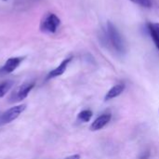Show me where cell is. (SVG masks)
Returning a JSON list of instances; mask_svg holds the SVG:
<instances>
[{"mask_svg":"<svg viewBox=\"0 0 159 159\" xmlns=\"http://www.w3.org/2000/svg\"><path fill=\"white\" fill-rule=\"evenodd\" d=\"M3 1H7V0H3Z\"/></svg>","mask_w":159,"mask_h":159,"instance_id":"15","label":"cell"},{"mask_svg":"<svg viewBox=\"0 0 159 159\" xmlns=\"http://www.w3.org/2000/svg\"><path fill=\"white\" fill-rule=\"evenodd\" d=\"M148 29H149V32H150V35H151V37H152V39H153L156 47H157V48L158 49L159 51V35L157 34V33L149 25H148Z\"/></svg>","mask_w":159,"mask_h":159,"instance_id":"12","label":"cell"},{"mask_svg":"<svg viewBox=\"0 0 159 159\" xmlns=\"http://www.w3.org/2000/svg\"><path fill=\"white\" fill-rule=\"evenodd\" d=\"M148 25L159 35V23H148Z\"/></svg>","mask_w":159,"mask_h":159,"instance_id":"13","label":"cell"},{"mask_svg":"<svg viewBox=\"0 0 159 159\" xmlns=\"http://www.w3.org/2000/svg\"><path fill=\"white\" fill-rule=\"evenodd\" d=\"M112 116L111 114H103L102 116H100L99 117H97L91 124L90 126V130L92 131H97L102 129V128H104L111 120Z\"/></svg>","mask_w":159,"mask_h":159,"instance_id":"7","label":"cell"},{"mask_svg":"<svg viewBox=\"0 0 159 159\" xmlns=\"http://www.w3.org/2000/svg\"><path fill=\"white\" fill-rule=\"evenodd\" d=\"M124 89H125L124 84H118V85L114 86L105 95V98H104L105 101H109V100H112V99L118 97L124 91Z\"/></svg>","mask_w":159,"mask_h":159,"instance_id":"8","label":"cell"},{"mask_svg":"<svg viewBox=\"0 0 159 159\" xmlns=\"http://www.w3.org/2000/svg\"><path fill=\"white\" fill-rule=\"evenodd\" d=\"M12 86H13V81L11 80H7L0 83V98L4 97L8 92Z\"/></svg>","mask_w":159,"mask_h":159,"instance_id":"9","label":"cell"},{"mask_svg":"<svg viewBox=\"0 0 159 159\" xmlns=\"http://www.w3.org/2000/svg\"><path fill=\"white\" fill-rule=\"evenodd\" d=\"M72 60H73V57H72V56H71V57H68V58H66V59H64V60L60 63L59 66H57L55 69L51 70V71L48 74L46 80H49V79H51V78H55V77H58V76L63 75L64 72H65L66 69H67V66H68L69 63L72 61Z\"/></svg>","mask_w":159,"mask_h":159,"instance_id":"6","label":"cell"},{"mask_svg":"<svg viewBox=\"0 0 159 159\" xmlns=\"http://www.w3.org/2000/svg\"><path fill=\"white\" fill-rule=\"evenodd\" d=\"M107 35H108V39L111 45L116 50V52L122 54L126 51V47H125L123 37L121 36L116 27L111 21L107 22Z\"/></svg>","mask_w":159,"mask_h":159,"instance_id":"1","label":"cell"},{"mask_svg":"<svg viewBox=\"0 0 159 159\" xmlns=\"http://www.w3.org/2000/svg\"><path fill=\"white\" fill-rule=\"evenodd\" d=\"M34 82H26L23 83L21 86L18 87L14 91L11 93V95L8 98V102L14 103V102H19L22 100H24L30 91L34 89Z\"/></svg>","mask_w":159,"mask_h":159,"instance_id":"3","label":"cell"},{"mask_svg":"<svg viewBox=\"0 0 159 159\" xmlns=\"http://www.w3.org/2000/svg\"><path fill=\"white\" fill-rule=\"evenodd\" d=\"M132 3L139 5L143 7H146V8H150L152 7V1L151 0H129Z\"/></svg>","mask_w":159,"mask_h":159,"instance_id":"11","label":"cell"},{"mask_svg":"<svg viewBox=\"0 0 159 159\" xmlns=\"http://www.w3.org/2000/svg\"><path fill=\"white\" fill-rule=\"evenodd\" d=\"M92 117V112L90 110H84L77 116V119L81 122H89Z\"/></svg>","mask_w":159,"mask_h":159,"instance_id":"10","label":"cell"},{"mask_svg":"<svg viewBox=\"0 0 159 159\" xmlns=\"http://www.w3.org/2000/svg\"><path fill=\"white\" fill-rule=\"evenodd\" d=\"M24 57H12L6 61L4 65L0 68V76L8 75L12 72H14L20 64L23 61Z\"/></svg>","mask_w":159,"mask_h":159,"instance_id":"5","label":"cell"},{"mask_svg":"<svg viewBox=\"0 0 159 159\" xmlns=\"http://www.w3.org/2000/svg\"><path fill=\"white\" fill-rule=\"evenodd\" d=\"M25 109H26V105L25 104H20V105L11 107L8 110L5 111L0 116V126L7 125V124H8L10 122H12L13 120H15L16 118H18L20 116V115L21 113L24 112Z\"/></svg>","mask_w":159,"mask_h":159,"instance_id":"4","label":"cell"},{"mask_svg":"<svg viewBox=\"0 0 159 159\" xmlns=\"http://www.w3.org/2000/svg\"><path fill=\"white\" fill-rule=\"evenodd\" d=\"M64 159H80V156L79 155H73V156L65 157Z\"/></svg>","mask_w":159,"mask_h":159,"instance_id":"14","label":"cell"},{"mask_svg":"<svg viewBox=\"0 0 159 159\" xmlns=\"http://www.w3.org/2000/svg\"><path fill=\"white\" fill-rule=\"evenodd\" d=\"M61 20L60 18L52 12L46 13L40 21V31L47 34H54L60 27Z\"/></svg>","mask_w":159,"mask_h":159,"instance_id":"2","label":"cell"}]
</instances>
